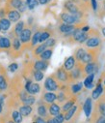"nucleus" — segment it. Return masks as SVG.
Segmentation results:
<instances>
[{
  "instance_id": "nucleus-30",
  "label": "nucleus",
  "mask_w": 105,
  "mask_h": 123,
  "mask_svg": "<svg viewBox=\"0 0 105 123\" xmlns=\"http://www.w3.org/2000/svg\"><path fill=\"white\" fill-rule=\"evenodd\" d=\"M52 35V32L48 29H45V30H43L41 32V36H40V40H39V43H44L45 40H47L50 36Z\"/></svg>"
},
{
  "instance_id": "nucleus-45",
  "label": "nucleus",
  "mask_w": 105,
  "mask_h": 123,
  "mask_svg": "<svg viewBox=\"0 0 105 123\" xmlns=\"http://www.w3.org/2000/svg\"><path fill=\"white\" fill-rule=\"evenodd\" d=\"M3 100H4V97L0 98V113H1L3 111Z\"/></svg>"
},
{
  "instance_id": "nucleus-33",
  "label": "nucleus",
  "mask_w": 105,
  "mask_h": 123,
  "mask_svg": "<svg viewBox=\"0 0 105 123\" xmlns=\"http://www.w3.org/2000/svg\"><path fill=\"white\" fill-rule=\"evenodd\" d=\"M33 78L36 81H41L44 79V72L40 70H33Z\"/></svg>"
},
{
  "instance_id": "nucleus-31",
  "label": "nucleus",
  "mask_w": 105,
  "mask_h": 123,
  "mask_svg": "<svg viewBox=\"0 0 105 123\" xmlns=\"http://www.w3.org/2000/svg\"><path fill=\"white\" fill-rule=\"evenodd\" d=\"M41 30H38V31H36L34 33L33 37H32V40H31V43H30V46L31 47H34L36 46L38 43H39V40H40V36H41Z\"/></svg>"
},
{
  "instance_id": "nucleus-23",
  "label": "nucleus",
  "mask_w": 105,
  "mask_h": 123,
  "mask_svg": "<svg viewBox=\"0 0 105 123\" xmlns=\"http://www.w3.org/2000/svg\"><path fill=\"white\" fill-rule=\"evenodd\" d=\"M85 53H86V49L84 48H78V49H75L73 56H74V58L76 60V62H81V60L84 57Z\"/></svg>"
},
{
  "instance_id": "nucleus-37",
  "label": "nucleus",
  "mask_w": 105,
  "mask_h": 123,
  "mask_svg": "<svg viewBox=\"0 0 105 123\" xmlns=\"http://www.w3.org/2000/svg\"><path fill=\"white\" fill-rule=\"evenodd\" d=\"M44 44H45V46L46 47H48V48H52V47H54L55 45H56V40L54 39V38H48L47 40H45L44 42Z\"/></svg>"
},
{
  "instance_id": "nucleus-44",
  "label": "nucleus",
  "mask_w": 105,
  "mask_h": 123,
  "mask_svg": "<svg viewBox=\"0 0 105 123\" xmlns=\"http://www.w3.org/2000/svg\"><path fill=\"white\" fill-rule=\"evenodd\" d=\"M6 16V9L5 8H1L0 9V18H4Z\"/></svg>"
},
{
  "instance_id": "nucleus-20",
  "label": "nucleus",
  "mask_w": 105,
  "mask_h": 123,
  "mask_svg": "<svg viewBox=\"0 0 105 123\" xmlns=\"http://www.w3.org/2000/svg\"><path fill=\"white\" fill-rule=\"evenodd\" d=\"M77 110H78V107L77 106H72L69 110H67L66 112H65V120L66 121H71L72 120V118L74 116V114L76 113V111H77Z\"/></svg>"
},
{
  "instance_id": "nucleus-9",
  "label": "nucleus",
  "mask_w": 105,
  "mask_h": 123,
  "mask_svg": "<svg viewBox=\"0 0 105 123\" xmlns=\"http://www.w3.org/2000/svg\"><path fill=\"white\" fill-rule=\"evenodd\" d=\"M6 16L8 17V19L11 22H17L21 18V13H19L17 10H8L6 11Z\"/></svg>"
},
{
  "instance_id": "nucleus-50",
  "label": "nucleus",
  "mask_w": 105,
  "mask_h": 123,
  "mask_svg": "<svg viewBox=\"0 0 105 123\" xmlns=\"http://www.w3.org/2000/svg\"><path fill=\"white\" fill-rule=\"evenodd\" d=\"M1 39H2V36H0V49H1Z\"/></svg>"
},
{
  "instance_id": "nucleus-35",
  "label": "nucleus",
  "mask_w": 105,
  "mask_h": 123,
  "mask_svg": "<svg viewBox=\"0 0 105 123\" xmlns=\"http://www.w3.org/2000/svg\"><path fill=\"white\" fill-rule=\"evenodd\" d=\"M94 73H92V74H89V75H87L86 77H85V80H84V85H85V87H87L88 86V84H90L91 82H93L94 81Z\"/></svg>"
},
{
  "instance_id": "nucleus-14",
  "label": "nucleus",
  "mask_w": 105,
  "mask_h": 123,
  "mask_svg": "<svg viewBox=\"0 0 105 123\" xmlns=\"http://www.w3.org/2000/svg\"><path fill=\"white\" fill-rule=\"evenodd\" d=\"M47 103L45 102H43L42 104H40L38 106V109H37V112L40 116L44 117V118H48V109H47Z\"/></svg>"
},
{
  "instance_id": "nucleus-26",
  "label": "nucleus",
  "mask_w": 105,
  "mask_h": 123,
  "mask_svg": "<svg viewBox=\"0 0 105 123\" xmlns=\"http://www.w3.org/2000/svg\"><path fill=\"white\" fill-rule=\"evenodd\" d=\"M11 118H12V122H16V123H19L22 121V118L23 116L20 114V112L17 110L13 111H12V114H11Z\"/></svg>"
},
{
  "instance_id": "nucleus-47",
  "label": "nucleus",
  "mask_w": 105,
  "mask_h": 123,
  "mask_svg": "<svg viewBox=\"0 0 105 123\" xmlns=\"http://www.w3.org/2000/svg\"><path fill=\"white\" fill-rule=\"evenodd\" d=\"M102 77H104V79H103V80L101 79V82H103V85L105 86V72L102 73Z\"/></svg>"
},
{
  "instance_id": "nucleus-39",
  "label": "nucleus",
  "mask_w": 105,
  "mask_h": 123,
  "mask_svg": "<svg viewBox=\"0 0 105 123\" xmlns=\"http://www.w3.org/2000/svg\"><path fill=\"white\" fill-rule=\"evenodd\" d=\"M18 69V64L17 63H16V62H14V63H12V64H10L9 65V67H8V70L11 72V73H15V72H17V70Z\"/></svg>"
},
{
  "instance_id": "nucleus-32",
  "label": "nucleus",
  "mask_w": 105,
  "mask_h": 123,
  "mask_svg": "<svg viewBox=\"0 0 105 123\" xmlns=\"http://www.w3.org/2000/svg\"><path fill=\"white\" fill-rule=\"evenodd\" d=\"M11 46H12L11 40L8 37H3L2 36V39H1V49H11Z\"/></svg>"
},
{
  "instance_id": "nucleus-2",
  "label": "nucleus",
  "mask_w": 105,
  "mask_h": 123,
  "mask_svg": "<svg viewBox=\"0 0 105 123\" xmlns=\"http://www.w3.org/2000/svg\"><path fill=\"white\" fill-rule=\"evenodd\" d=\"M61 82L58 81V80L56 79L55 75L52 74L50 75L49 77L46 78L45 81H44V88L47 90V91H57L59 90V87H60V84Z\"/></svg>"
},
{
  "instance_id": "nucleus-25",
  "label": "nucleus",
  "mask_w": 105,
  "mask_h": 123,
  "mask_svg": "<svg viewBox=\"0 0 105 123\" xmlns=\"http://www.w3.org/2000/svg\"><path fill=\"white\" fill-rule=\"evenodd\" d=\"M0 27H1V30H3V31H7V30L11 28V21L8 18H0Z\"/></svg>"
},
{
  "instance_id": "nucleus-10",
  "label": "nucleus",
  "mask_w": 105,
  "mask_h": 123,
  "mask_svg": "<svg viewBox=\"0 0 105 123\" xmlns=\"http://www.w3.org/2000/svg\"><path fill=\"white\" fill-rule=\"evenodd\" d=\"M49 65V62L48 60H43V59H39V60H36L33 64V69L34 70H40V71H45L47 69Z\"/></svg>"
},
{
  "instance_id": "nucleus-38",
  "label": "nucleus",
  "mask_w": 105,
  "mask_h": 123,
  "mask_svg": "<svg viewBox=\"0 0 105 123\" xmlns=\"http://www.w3.org/2000/svg\"><path fill=\"white\" fill-rule=\"evenodd\" d=\"M54 119H55V122L56 123H62V122H64L65 121V115H64V113H59V114H57V115H55L54 116Z\"/></svg>"
},
{
  "instance_id": "nucleus-49",
  "label": "nucleus",
  "mask_w": 105,
  "mask_h": 123,
  "mask_svg": "<svg viewBox=\"0 0 105 123\" xmlns=\"http://www.w3.org/2000/svg\"><path fill=\"white\" fill-rule=\"evenodd\" d=\"M101 33H102V35L105 37V27H103V28H102V30H101Z\"/></svg>"
},
{
  "instance_id": "nucleus-1",
  "label": "nucleus",
  "mask_w": 105,
  "mask_h": 123,
  "mask_svg": "<svg viewBox=\"0 0 105 123\" xmlns=\"http://www.w3.org/2000/svg\"><path fill=\"white\" fill-rule=\"evenodd\" d=\"M102 44V39L100 36V33L96 29L90 28L88 31V39L85 42V45L87 48H97L100 47Z\"/></svg>"
},
{
  "instance_id": "nucleus-52",
  "label": "nucleus",
  "mask_w": 105,
  "mask_h": 123,
  "mask_svg": "<svg viewBox=\"0 0 105 123\" xmlns=\"http://www.w3.org/2000/svg\"><path fill=\"white\" fill-rule=\"evenodd\" d=\"M0 31H1V27H0Z\"/></svg>"
},
{
  "instance_id": "nucleus-27",
  "label": "nucleus",
  "mask_w": 105,
  "mask_h": 123,
  "mask_svg": "<svg viewBox=\"0 0 105 123\" xmlns=\"http://www.w3.org/2000/svg\"><path fill=\"white\" fill-rule=\"evenodd\" d=\"M52 53H53V49H44L40 55V59H43V60H49L52 56Z\"/></svg>"
},
{
  "instance_id": "nucleus-6",
  "label": "nucleus",
  "mask_w": 105,
  "mask_h": 123,
  "mask_svg": "<svg viewBox=\"0 0 105 123\" xmlns=\"http://www.w3.org/2000/svg\"><path fill=\"white\" fill-rule=\"evenodd\" d=\"M60 18L63 22L65 23H68V24H77V19L75 18L74 15L71 14V13H66V12H63L60 15Z\"/></svg>"
},
{
  "instance_id": "nucleus-11",
  "label": "nucleus",
  "mask_w": 105,
  "mask_h": 123,
  "mask_svg": "<svg viewBox=\"0 0 105 123\" xmlns=\"http://www.w3.org/2000/svg\"><path fill=\"white\" fill-rule=\"evenodd\" d=\"M92 97H87L84 104H83V111H84V113L86 115V117L89 119L90 116H91V113H92V111H93V104H92Z\"/></svg>"
},
{
  "instance_id": "nucleus-3",
  "label": "nucleus",
  "mask_w": 105,
  "mask_h": 123,
  "mask_svg": "<svg viewBox=\"0 0 105 123\" xmlns=\"http://www.w3.org/2000/svg\"><path fill=\"white\" fill-rule=\"evenodd\" d=\"M56 79L58 81L61 83H69V76H68V71L64 68V66H61L60 68L57 69V71L54 73Z\"/></svg>"
},
{
  "instance_id": "nucleus-19",
  "label": "nucleus",
  "mask_w": 105,
  "mask_h": 123,
  "mask_svg": "<svg viewBox=\"0 0 105 123\" xmlns=\"http://www.w3.org/2000/svg\"><path fill=\"white\" fill-rule=\"evenodd\" d=\"M23 2V0H8L7 3H6V11L11 10V9H17L21 3Z\"/></svg>"
},
{
  "instance_id": "nucleus-22",
  "label": "nucleus",
  "mask_w": 105,
  "mask_h": 123,
  "mask_svg": "<svg viewBox=\"0 0 105 123\" xmlns=\"http://www.w3.org/2000/svg\"><path fill=\"white\" fill-rule=\"evenodd\" d=\"M18 111L20 112V114L22 116H29L32 111H33V109L31 106H28V105H23V106H20L19 109H18Z\"/></svg>"
},
{
  "instance_id": "nucleus-43",
  "label": "nucleus",
  "mask_w": 105,
  "mask_h": 123,
  "mask_svg": "<svg viewBox=\"0 0 105 123\" xmlns=\"http://www.w3.org/2000/svg\"><path fill=\"white\" fill-rule=\"evenodd\" d=\"M91 5H92V7H93V10L96 13V10H97V8H98V4H97V2H96V0H91Z\"/></svg>"
},
{
  "instance_id": "nucleus-7",
  "label": "nucleus",
  "mask_w": 105,
  "mask_h": 123,
  "mask_svg": "<svg viewBox=\"0 0 105 123\" xmlns=\"http://www.w3.org/2000/svg\"><path fill=\"white\" fill-rule=\"evenodd\" d=\"M31 36H32V31L30 28H23V30L21 31V33L19 34L18 38L20 40V42L23 44V45H26L28 44L30 41H31Z\"/></svg>"
},
{
  "instance_id": "nucleus-13",
  "label": "nucleus",
  "mask_w": 105,
  "mask_h": 123,
  "mask_svg": "<svg viewBox=\"0 0 105 123\" xmlns=\"http://www.w3.org/2000/svg\"><path fill=\"white\" fill-rule=\"evenodd\" d=\"M57 99V94L54 93L53 91H46L44 92L43 94V101L47 103V104H51L53 102H55V100Z\"/></svg>"
},
{
  "instance_id": "nucleus-51",
  "label": "nucleus",
  "mask_w": 105,
  "mask_h": 123,
  "mask_svg": "<svg viewBox=\"0 0 105 123\" xmlns=\"http://www.w3.org/2000/svg\"><path fill=\"white\" fill-rule=\"evenodd\" d=\"M30 1H31V0H26V4H27L28 2H30Z\"/></svg>"
},
{
  "instance_id": "nucleus-29",
  "label": "nucleus",
  "mask_w": 105,
  "mask_h": 123,
  "mask_svg": "<svg viewBox=\"0 0 105 123\" xmlns=\"http://www.w3.org/2000/svg\"><path fill=\"white\" fill-rule=\"evenodd\" d=\"M23 105H28V106H32L34 105L35 103H36V98H35V96H33L32 94H28L21 102Z\"/></svg>"
},
{
  "instance_id": "nucleus-40",
  "label": "nucleus",
  "mask_w": 105,
  "mask_h": 123,
  "mask_svg": "<svg viewBox=\"0 0 105 123\" xmlns=\"http://www.w3.org/2000/svg\"><path fill=\"white\" fill-rule=\"evenodd\" d=\"M33 122H37V123H44V122H46L44 119V117H42V116H34L33 117V120H32Z\"/></svg>"
},
{
  "instance_id": "nucleus-15",
  "label": "nucleus",
  "mask_w": 105,
  "mask_h": 123,
  "mask_svg": "<svg viewBox=\"0 0 105 123\" xmlns=\"http://www.w3.org/2000/svg\"><path fill=\"white\" fill-rule=\"evenodd\" d=\"M12 47H13V53H14V56L13 57H17V55L19 53V49L21 48V42H20V40H19L18 37H14L13 38Z\"/></svg>"
},
{
  "instance_id": "nucleus-17",
  "label": "nucleus",
  "mask_w": 105,
  "mask_h": 123,
  "mask_svg": "<svg viewBox=\"0 0 105 123\" xmlns=\"http://www.w3.org/2000/svg\"><path fill=\"white\" fill-rule=\"evenodd\" d=\"M76 101H77V95H75V96H72L69 99H67V101H66V104H64V106L62 107V111L63 112H66L67 110H69L72 106H74L75 105V103H76Z\"/></svg>"
},
{
  "instance_id": "nucleus-53",
  "label": "nucleus",
  "mask_w": 105,
  "mask_h": 123,
  "mask_svg": "<svg viewBox=\"0 0 105 123\" xmlns=\"http://www.w3.org/2000/svg\"><path fill=\"white\" fill-rule=\"evenodd\" d=\"M0 69H1V65H0Z\"/></svg>"
},
{
  "instance_id": "nucleus-8",
  "label": "nucleus",
  "mask_w": 105,
  "mask_h": 123,
  "mask_svg": "<svg viewBox=\"0 0 105 123\" xmlns=\"http://www.w3.org/2000/svg\"><path fill=\"white\" fill-rule=\"evenodd\" d=\"M7 79V73L5 69L1 66V69H0V91H5L8 88Z\"/></svg>"
},
{
  "instance_id": "nucleus-24",
  "label": "nucleus",
  "mask_w": 105,
  "mask_h": 123,
  "mask_svg": "<svg viewBox=\"0 0 105 123\" xmlns=\"http://www.w3.org/2000/svg\"><path fill=\"white\" fill-rule=\"evenodd\" d=\"M40 91H41V86H40V84H39V83H35V82H31L30 85H29V88H28V90H27L28 93H29V94H32V95L39 93Z\"/></svg>"
},
{
  "instance_id": "nucleus-5",
  "label": "nucleus",
  "mask_w": 105,
  "mask_h": 123,
  "mask_svg": "<svg viewBox=\"0 0 105 123\" xmlns=\"http://www.w3.org/2000/svg\"><path fill=\"white\" fill-rule=\"evenodd\" d=\"M64 7L66 8V10L68 13H71V14H72V15H75V14H77L78 12L81 11L80 8H79V6H78L76 3L71 1V0H66L65 3H64Z\"/></svg>"
},
{
  "instance_id": "nucleus-28",
  "label": "nucleus",
  "mask_w": 105,
  "mask_h": 123,
  "mask_svg": "<svg viewBox=\"0 0 105 123\" xmlns=\"http://www.w3.org/2000/svg\"><path fill=\"white\" fill-rule=\"evenodd\" d=\"M71 88V91L72 94H75V93H78V92H80L83 88V82L81 81H77L76 83H73L72 84V86L69 87Z\"/></svg>"
},
{
  "instance_id": "nucleus-18",
  "label": "nucleus",
  "mask_w": 105,
  "mask_h": 123,
  "mask_svg": "<svg viewBox=\"0 0 105 123\" xmlns=\"http://www.w3.org/2000/svg\"><path fill=\"white\" fill-rule=\"evenodd\" d=\"M47 109H48V113L52 116H55L57 114H59L61 112V108L58 104H55L54 102L51 103V104H48L47 105Z\"/></svg>"
},
{
  "instance_id": "nucleus-16",
  "label": "nucleus",
  "mask_w": 105,
  "mask_h": 123,
  "mask_svg": "<svg viewBox=\"0 0 105 123\" xmlns=\"http://www.w3.org/2000/svg\"><path fill=\"white\" fill-rule=\"evenodd\" d=\"M75 64H76V60H75V58H74V56L72 55V56H69V57H67L66 60H65V62H64V68L66 69V70H67V71H71L74 66H75Z\"/></svg>"
},
{
  "instance_id": "nucleus-48",
  "label": "nucleus",
  "mask_w": 105,
  "mask_h": 123,
  "mask_svg": "<svg viewBox=\"0 0 105 123\" xmlns=\"http://www.w3.org/2000/svg\"><path fill=\"white\" fill-rule=\"evenodd\" d=\"M71 1H72V2L76 3L77 5H79V4H80V0H71Z\"/></svg>"
},
{
  "instance_id": "nucleus-34",
  "label": "nucleus",
  "mask_w": 105,
  "mask_h": 123,
  "mask_svg": "<svg viewBox=\"0 0 105 123\" xmlns=\"http://www.w3.org/2000/svg\"><path fill=\"white\" fill-rule=\"evenodd\" d=\"M46 48H47V47L45 46V44H44V43H42L40 46H38L36 49H34V54H35V55H40Z\"/></svg>"
},
{
  "instance_id": "nucleus-46",
  "label": "nucleus",
  "mask_w": 105,
  "mask_h": 123,
  "mask_svg": "<svg viewBox=\"0 0 105 123\" xmlns=\"http://www.w3.org/2000/svg\"><path fill=\"white\" fill-rule=\"evenodd\" d=\"M38 1H39V3L41 5H45L47 3V0H38Z\"/></svg>"
},
{
  "instance_id": "nucleus-36",
  "label": "nucleus",
  "mask_w": 105,
  "mask_h": 123,
  "mask_svg": "<svg viewBox=\"0 0 105 123\" xmlns=\"http://www.w3.org/2000/svg\"><path fill=\"white\" fill-rule=\"evenodd\" d=\"M39 4H40V3H39L38 0H31L30 2L27 3V8H28L29 10H34Z\"/></svg>"
},
{
  "instance_id": "nucleus-12",
  "label": "nucleus",
  "mask_w": 105,
  "mask_h": 123,
  "mask_svg": "<svg viewBox=\"0 0 105 123\" xmlns=\"http://www.w3.org/2000/svg\"><path fill=\"white\" fill-rule=\"evenodd\" d=\"M103 90H104V88H103V85H102V83H101V79H99L98 82L96 83V87L93 90L92 99H94V100H97V99L102 95Z\"/></svg>"
},
{
  "instance_id": "nucleus-21",
  "label": "nucleus",
  "mask_w": 105,
  "mask_h": 123,
  "mask_svg": "<svg viewBox=\"0 0 105 123\" xmlns=\"http://www.w3.org/2000/svg\"><path fill=\"white\" fill-rule=\"evenodd\" d=\"M24 24L25 23L22 20H18L17 22V24L15 25V28H14V31L12 32L14 34V37H18L19 36V34L21 33V31H22L23 28H24Z\"/></svg>"
},
{
  "instance_id": "nucleus-41",
  "label": "nucleus",
  "mask_w": 105,
  "mask_h": 123,
  "mask_svg": "<svg viewBox=\"0 0 105 123\" xmlns=\"http://www.w3.org/2000/svg\"><path fill=\"white\" fill-rule=\"evenodd\" d=\"M26 9H27V4H26V2H22L21 3V5L17 8V10H18V12L19 13H24L25 11H26Z\"/></svg>"
},
{
  "instance_id": "nucleus-4",
  "label": "nucleus",
  "mask_w": 105,
  "mask_h": 123,
  "mask_svg": "<svg viewBox=\"0 0 105 123\" xmlns=\"http://www.w3.org/2000/svg\"><path fill=\"white\" fill-rule=\"evenodd\" d=\"M76 24H68V23H65L63 22L62 24L59 25V31L64 35V37L68 38L73 32V30L76 28Z\"/></svg>"
},
{
  "instance_id": "nucleus-42",
  "label": "nucleus",
  "mask_w": 105,
  "mask_h": 123,
  "mask_svg": "<svg viewBox=\"0 0 105 123\" xmlns=\"http://www.w3.org/2000/svg\"><path fill=\"white\" fill-rule=\"evenodd\" d=\"M94 122H97V123H105V116H104V115L99 114V115L95 118Z\"/></svg>"
}]
</instances>
